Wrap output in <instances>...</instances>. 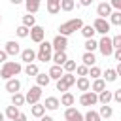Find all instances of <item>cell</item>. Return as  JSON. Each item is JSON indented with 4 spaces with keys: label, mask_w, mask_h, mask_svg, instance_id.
I'll use <instances>...</instances> for the list:
<instances>
[{
    "label": "cell",
    "mask_w": 121,
    "mask_h": 121,
    "mask_svg": "<svg viewBox=\"0 0 121 121\" xmlns=\"http://www.w3.org/2000/svg\"><path fill=\"white\" fill-rule=\"evenodd\" d=\"M21 70H23V66H21L19 62H15V60H8V62H4V66H2V70H0V78H4V79L8 81V79L15 78Z\"/></svg>",
    "instance_id": "6da1fadb"
},
{
    "label": "cell",
    "mask_w": 121,
    "mask_h": 121,
    "mask_svg": "<svg viewBox=\"0 0 121 121\" xmlns=\"http://www.w3.org/2000/svg\"><path fill=\"white\" fill-rule=\"evenodd\" d=\"M81 26H83V21H81L79 17H76V19H70V21L62 23V25L59 26V30H60V34H62V36H70L72 32L81 30Z\"/></svg>",
    "instance_id": "7a4b0ae2"
},
{
    "label": "cell",
    "mask_w": 121,
    "mask_h": 121,
    "mask_svg": "<svg viewBox=\"0 0 121 121\" xmlns=\"http://www.w3.org/2000/svg\"><path fill=\"white\" fill-rule=\"evenodd\" d=\"M51 51H53V43H49V42H42V43H40V49H38V53H36L38 60H42V62L53 60Z\"/></svg>",
    "instance_id": "3957f363"
},
{
    "label": "cell",
    "mask_w": 121,
    "mask_h": 121,
    "mask_svg": "<svg viewBox=\"0 0 121 121\" xmlns=\"http://www.w3.org/2000/svg\"><path fill=\"white\" fill-rule=\"evenodd\" d=\"M74 83H76V76H74V74H70V72H66V74L57 81V91L66 93V91H68V87H72Z\"/></svg>",
    "instance_id": "277c9868"
},
{
    "label": "cell",
    "mask_w": 121,
    "mask_h": 121,
    "mask_svg": "<svg viewBox=\"0 0 121 121\" xmlns=\"http://www.w3.org/2000/svg\"><path fill=\"white\" fill-rule=\"evenodd\" d=\"M98 49H100V53L104 55V57H110V55H113V43H112V38H108V36H102L100 38V42H98Z\"/></svg>",
    "instance_id": "5b68a950"
},
{
    "label": "cell",
    "mask_w": 121,
    "mask_h": 121,
    "mask_svg": "<svg viewBox=\"0 0 121 121\" xmlns=\"http://www.w3.org/2000/svg\"><path fill=\"white\" fill-rule=\"evenodd\" d=\"M51 43H53L55 53H62V51H66V47H68V38H66V36H62V34H57V36H55V40H53Z\"/></svg>",
    "instance_id": "8992f818"
},
{
    "label": "cell",
    "mask_w": 121,
    "mask_h": 121,
    "mask_svg": "<svg viewBox=\"0 0 121 121\" xmlns=\"http://www.w3.org/2000/svg\"><path fill=\"white\" fill-rule=\"evenodd\" d=\"M40 96H42V87H40V85L30 87V89H28V93L25 95V98H26V102H28V104H38Z\"/></svg>",
    "instance_id": "52a82bcc"
},
{
    "label": "cell",
    "mask_w": 121,
    "mask_h": 121,
    "mask_svg": "<svg viewBox=\"0 0 121 121\" xmlns=\"http://www.w3.org/2000/svg\"><path fill=\"white\" fill-rule=\"evenodd\" d=\"M93 26H95V30L96 32H100L102 36H106L108 32H110V21H106V19H102V17H96L95 19V23H93Z\"/></svg>",
    "instance_id": "ba28073f"
},
{
    "label": "cell",
    "mask_w": 121,
    "mask_h": 121,
    "mask_svg": "<svg viewBox=\"0 0 121 121\" xmlns=\"http://www.w3.org/2000/svg\"><path fill=\"white\" fill-rule=\"evenodd\" d=\"M79 102H81V106H95L98 102V95L93 93V91H87L79 96Z\"/></svg>",
    "instance_id": "9c48e42d"
},
{
    "label": "cell",
    "mask_w": 121,
    "mask_h": 121,
    "mask_svg": "<svg viewBox=\"0 0 121 121\" xmlns=\"http://www.w3.org/2000/svg\"><path fill=\"white\" fill-rule=\"evenodd\" d=\"M43 36H45V30L42 28V26H32L30 28V40L32 42H36V43H42L43 42Z\"/></svg>",
    "instance_id": "30bf717a"
},
{
    "label": "cell",
    "mask_w": 121,
    "mask_h": 121,
    "mask_svg": "<svg viewBox=\"0 0 121 121\" xmlns=\"http://www.w3.org/2000/svg\"><path fill=\"white\" fill-rule=\"evenodd\" d=\"M64 119H66V121H85V115H81L76 108H66Z\"/></svg>",
    "instance_id": "8fae6325"
},
{
    "label": "cell",
    "mask_w": 121,
    "mask_h": 121,
    "mask_svg": "<svg viewBox=\"0 0 121 121\" xmlns=\"http://www.w3.org/2000/svg\"><path fill=\"white\" fill-rule=\"evenodd\" d=\"M96 13H98V17L106 19L108 15H112V6H110L108 2H100V4L96 6Z\"/></svg>",
    "instance_id": "7c38bea8"
},
{
    "label": "cell",
    "mask_w": 121,
    "mask_h": 121,
    "mask_svg": "<svg viewBox=\"0 0 121 121\" xmlns=\"http://www.w3.org/2000/svg\"><path fill=\"white\" fill-rule=\"evenodd\" d=\"M19 89H21V81H19L17 78H11V79H8V81H6V91H9L11 95L19 93Z\"/></svg>",
    "instance_id": "4fadbf2b"
},
{
    "label": "cell",
    "mask_w": 121,
    "mask_h": 121,
    "mask_svg": "<svg viewBox=\"0 0 121 121\" xmlns=\"http://www.w3.org/2000/svg\"><path fill=\"white\" fill-rule=\"evenodd\" d=\"M47 74H49V78H51V79H57V81H59V79L64 76V68H62V66L53 64V66L49 68V72H47Z\"/></svg>",
    "instance_id": "5bb4252c"
},
{
    "label": "cell",
    "mask_w": 121,
    "mask_h": 121,
    "mask_svg": "<svg viewBox=\"0 0 121 121\" xmlns=\"http://www.w3.org/2000/svg\"><path fill=\"white\" fill-rule=\"evenodd\" d=\"M4 51H6L8 55H13V57H15V55H19V53H21V47H19V43H17V42L9 40V42L6 43V49H4Z\"/></svg>",
    "instance_id": "9a60e30c"
},
{
    "label": "cell",
    "mask_w": 121,
    "mask_h": 121,
    "mask_svg": "<svg viewBox=\"0 0 121 121\" xmlns=\"http://www.w3.org/2000/svg\"><path fill=\"white\" fill-rule=\"evenodd\" d=\"M34 59H36V53H34V51H32L30 47H28V49H23V51H21V60H25L26 64H32V60H34Z\"/></svg>",
    "instance_id": "2e32d148"
},
{
    "label": "cell",
    "mask_w": 121,
    "mask_h": 121,
    "mask_svg": "<svg viewBox=\"0 0 121 121\" xmlns=\"http://www.w3.org/2000/svg\"><path fill=\"white\" fill-rule=\"evenodd\" d=\"M40 4H42V0H25V8L28 13H36L40 9Z\"/></svg>",
    "instance_id": "e0dca14e"
},
{
    "label": "cell",
    "mask_w": 121,
    "mask_h": 121,
    "mask_svg": "<svg viewBox=\"0 0 121 121\" xmlns=\"http://www.w3.org/2000/svg\"><path fill=\"white\" fill-rule=\"evenodd\" d=\"M45 4H47V11L51 15H55V13L60 11V0H45Z\"/></svg>",
    "instance_id": "ac0fdd59"
},
{
    "label": "cell",
    "mask_w": 121,
    "mask_h": 121,
    "mask_svg": "<svg viewBox=\"0 0 121 121\" xmlns=\"http://www.w3.org/2000/svg\"><path fill=\"white\" fill-rule=\"evenodd\" d=\"M43 106H45V110H57V108L60 106V100H59L57 96H47Z\"/></svg>",
    "instance_id": "d6986e66"
},
{
    "label": "cell",
    "mask_w": 121,
    "mask_h": 121,
    "mask_svg": "<svg viewBox=\"0 0 121 121\" xmlns=\"http://www.w3.org/2000/svg\"><path fill=\"white\" fill-rule=\"evenodd\" d=\"M81 60H83V64H85V66H89V68H93V66H95V62H96V59H95V55H93L91 51H85V53H83V57H81Z\"/></svg>",
    "instance_id": "ffe728a7"
},
{
    "label": "cell",
    "mask_w": 121,
    "mask_h": 121,
    "mask_svg": "<svg viewBox=\"0 0 121 121\" xmlns=\"http://www.w3.org/2000/svg\"><path fill=\"white\" fill-rule=\"evenodd\" d=\"M30 113L34 115V117H43V113H45V106L43 104H32V108H30Z\"/></svg>",
    "instance_id": "44dd1931"
},
{
    "label": "cell",
    "mask_w": 121,
    "mask_h": 121,
    "mask_svg": "<svg viewBox=\"0 0 121 121\" xmlns=\"http://www.w3.org/2000/svg\"><path fill=\"white\" fill-rule=\"evenodd\" d=\"M81 34L85 36V40H91V38L96 34V30H95L93 25H83V26H81Z\"/></svg>",
    "instance_id": "7402d4cb"
},
{
    "label": "cell",
    "mask_w": 121,
    "mask_h": 121,
    "mask_svg": "<svg viewBox=\"0 0 121 121\" xmlns=\"http://www.w3.org/2000/svg\"><path fill=\"white\" fill-rule=\"evenodd\" d=\"M76 85H78V89L83 91V93H87V91L91 89V83H89L87 78H78V79H76Z\"/></svg>",
    "instance_id": "603a6c76"
},
{
    "label": "cell",
    "mask_w": 121,
    "mask_h": 121,
    "mask_svg": "<svg viewBox=\"0 0 121 121\" xmlns=\"http://www.w3.org/2000/svg\"><path fill=\"white\" fill-rule=\"evenodd\" d=\"M104 89H106V81H104V79H100V78H98V79H95V81H93V87H91V91H93V93H96V95H98V93H102Z\"/></svg>",
    "instance_id": "cb8c5ba5"
},
{
    "label": "cell",
    "mask_w": 121,
    "mask_h": 121,
    "mask_svg": "<svg viewBox=\"0 0 121 121\" xmlns=\"http://www.w3.org/2000/svg\"><path fill=\"white\" fill-rule=\"evenodd\" d=\"M19 113H21V112H19V108H17V106H13V104L6 108V117H8L9 121H15V117H17Z\"/></svg>",
    "instance_id": "d4e9b609"
},
{
    "label": "cell",
    "mask_w": 121,
    "mask_h": 121,
    "mask_svg": "<svg viewBox=\"0 0 121 121\" xmlns=\"http://www.w3.org/2000/svg\"><path fill=\"white\" fill-rule=\"evenodd\" d=\"M68 60V57H66V51H62V53H55L53 55V62L57 64V66H64V62Z\"/></svg>",
    "instance_id": "484cf974"
},
{
    "label": "cell",
    "mask_w": 121,
    "mask_h": 121,
    "mask_svg": "<svg viewBox=\"0 0 121 121\" xmlns=\"http://www.w3.org/2000/svg\"><path fill=\"white\" fill-rule=\"evenodd\" d=\"M112 98H113V93H112V91H106V89H104L102 93H98V102H100V104H108Z\"/></svg>",
    "instance_id": "4316f807"
},
{
    "label": "cell",
    "mask_w": 121,
    "mask_h": 121,
    "mask_svg": "<svg viewBox=\"0 0 121 121\" xmlns=\"http://www.w3.org/2000/svg\"><path fill=\"white\" fill-rule=\"evenodd\" d=\"M25 102H26L25 95H21V93H15V95H11V104H13V106H17V108H19V106H23Z\"/></svg>",
    "instance_id": "83f0119b"
},
{
    "label": "cell",
    "mask_w": 121,
    "mask_h": 121,
    "mask_svg": "<svg viewBox=\"0 0 121 121\" xmlns=\"http://www.w3.org/2000/svg\"><path fill=\"white\" fill-rule=\"evenodd\" d=\"M60 104H62V106H72V104H74V95L66 91V93L60 96Z\"/></svg>",
    "instance_id": "f1b7e54d"
},
{
    "label": "cell",
    "mask_w": 121,
    "mask_h": 121,
    "mask_svg": "<svg viewBox=\"0 0 121 121\" xmlns=\"http://www.w3.org/2000/svg\"><path fill=\"white\" fill-rule=\"evenodd\" d=\"M15 34H17L19 38H26V36H30V28L25 26V25H21V26L15 28Z\"/></svg>",
    "instance_id": "f546056e"
},
{
    "label": "cell",
    "mask_w": 121,
    "mask_h": 121,
    "mask_svg": "<svg viewBox=\"0 0 121 121\" xmlns=\"http://www.w3.org/2000/svg\"><path fill=\"white\" fill-rule=\"evenodd\" d=\"M25 74H26V76H34V78H36V76L40 74V70H38V66L32 62V64H26V66H25Z\"/></svg>",
    "instance_id": "4dcf8cb0"
},
{
    "label": "cell",
    "mask_w": 121,
    "mask_h": 121,
    "mask_svg": "<svg viewBox=\"0 0 121 121\" xmlns=\"http://www.w3.org/2000/svg\"><path fill=\"white\" fill-rule=\"evenodd\" d=\"M110 25L121 26V11H112V15H110Z\"/></svg>",
    "instance_id": "1f68e13d"
},
{
    "label": "cell",
    "mask_w": 121,
    "mask_h": 121,
    "mask_svg": "<svg viewBox=\"0 0 121 121\" xmlns=\"http://www.w3.org/2000/svg\"><path fill=\"white\" fill-rule=\"evenodd\" d=\"M23 25H25V26H28V28L36 26V19H34V15H32V13L25 15V17H23Z\"/></svg>",
    "instance_id": "d6a6232c"
},
{
    "label": "cell",
    "mask_w": 121,
    "mask_h": 121,
    "mask_svg": "<svg viewBox=\"0 0 121 121\" xmlns=\"http://www.w3.org/2000/svg\"><path fill=\"white\" fill-rule=\"evenodd\" d=\"M115 79H117V72L113 68H108L104 72V81H115Z\"/></svg>",
    "instance_id": "836d02e7"
},
{
    "label": "cell",
    "mask_w": 121,
    "mask_h": 121,
    "mask_svg": "<svg viewBox=\"0 0 121 121\" xmlns=\"http://www.w3.org/2000/svg\"><path fill=\"white\" fill-rule=\"evenodd\" d=\"M36 81H38L40 87H43V85H47V83L51 81V78H49V74H38V76H36Z\"/></svg>",
    "instance_id": "e575fe53"
},
{
    "label": "cell",
    "mask_w": 121,
    "mask_h": 121,
    "mask_svg": "<svg viewBox=\"0 0 121 121\" xmlns=\"http://www.w3.org/2000/svg\"><path fill=\"white\" fill-rule=\"evenodd\" d=\"M100 117H112V113H113V110H112V106H108V104H102L100 106Z\"/></svg>",
    "instance_id": "d590c367"
},
{
    "label": "cell",
    "mask_w": 121,
    "mask_h": 121,
    "mask_svg": "<svg viewBox=\"0 0 121 121\" xmlns=\"http://www.w3.org/2000/svg\"><path fill=\"white\" fill-rule=\"evenodd\" d=\"M74 6H76L74 0H60V9H62V11H72Z\"/></svg>",
    "instance_id": "8d00e7d4"
},
{
    "label": "cell",
    "mask_w": 121,
    "mask_h": 121,
    "mask_svg": "<svg viewBox=\"0 0 121 121\" xmlns=\"http://www.w3.org/2000/svg\"><path fill=\"white\" fill-rule=\"evenodd\" d=\"M102 117H100V113H96V112H93V110H89L87 113H85V121H100Z\"/></svg>",
    "instance_id": "74e56055"
},
{
    "label": "cell",
    "mask_w": 121,
    "mask_h": 121,
    "mask_svg": "<svg viewBox=\"0 0 121 121\" xmlns=\"http://www.w3.org/2000/svg\"><path fill=\"white\" fill-rule=\"evenodd\" d=\"M76 72H78V76H79V78H87V76H89V66L79 64V66L76 68Z\"/></svg>",
    "instance_id": "f35d334b"
},
{
    "label": "cell",
    "mask_w": 121,
    "mask_h": 121,
    "mask_svg": "<svg viewBox=\"0 0 121 121\" xmlns=\"http://www.w3.org/2000/svg\"><path fill=\"white\" fill-rule=\"evenodd\" d=\"M96 47H98V42H95L93 38H91V40H85V49H87V51H91V53H93Z\"/></svg>",
    "instance_id": "ab89813d"
},
{
    "label": "cell",
    "mask_w": 121,
    "mask_h": 121,
    "mask_svg": "<svg viewBox=\"0 0 121 121\" xmlns=\"http://www.w3.org/2000/svg\"><path fill=\"white\" fill-rule=\"evenodd\" d=\"M62 68H64V70H66V72H70V74H72V72H74V70H76V68H78V66H76V62H74V60H66V62H64V66H62Z\"/></svg>",
    "instance_id": "60d3db41"
},
{
    "label": "cell",
    "mask_w": 121,
    "mask_h": 121,
    "mask_svg": "<svg viewBox=\"0 0 121 121\" xmlns=\"http://www.w3.org/2000/svg\"><path fill=\"white\" fill-rule=\"evenodd\" d=\"M100 74H102V72H100V68H98V66H93V68H89V76H91V78L98 79V78H100Z\"/></svg>",
    "instance_id": "b9f144b4"
},
{
    "label": "cell",
    "mask_w": 121,
    "mask_h": 121,
    "mask_svg": "<svg viewBox=\"0 0 121 121\" xmlns=\"http://www.w3.org/2000/svg\"><path fill=\"white\" fill-rule=\"evenodd\" d=\"M112 43H113V49H121V34L113 36L112 38Z\"/></svg>",
    "instance_id": "7bdbcfd3"
},
{
    "label": "cell",
    "mask_w": 121,
    "mask_h": 121,
    "mask_svg": "<svg viewBox=\"0 0 121 121\" xmlns=\"http://www.w3.org/2000/svg\"><path fill=\"white\" fill-rule=\"evenodd\" d=\"M110 6L115 8L117 11H121V0H110Z\"/></svg>",
    "instance_id": "ee69618b"
},
{
    "label": "cell",
    "mask_w": 121,
    "mask_h": 121,
    "mask_svg": "<svg viewBox=\"0 0 121 121\" xmlns=\"http://www.w3.org/2000/svg\"><path fill=\"white\" fill-rule=\"evenodd\" d=\"M113 100H115V102H121V89H117V91L113 93Z\"/></svg>",
    "instance_id": "f6af8a7d"
},
{
    "label": "cell",
    "mask_w": 121,
    "mask_h": 121,
    "mask_svg": "<svg viewBox=\"0 0 121 121\" xmlns=\"http://www.w3.org/2000/svg\"><path fill=\"white\" fill-rule=\"evenodd\" d=\"M113 57H115L117 62H121V49H115V51H113Z\"/></svg>",
    "instance_id": "bcb514c9"
},
{
    "label": "cell",
    "mask_w": 121,
    "mask_h": 121,
    "mask_svg": "<svg viewBox=\"0 0 121 121\" xmlns=\"http://www.w3.org/2000/svg\"><path fill=\"white\" fill-rule=\"evenodd\" d=\"M6 59H8V53L6 51H0V62H8Z\"/></svg>",
    "instance_id": "7dc6e473"
},
{
    "label": "cell",
    "mask_w": 121,
    "mask_h": 121,
    "mask_svg": "<svg viewBox=\"0 0 121 121\" xmlns=\"http://www.w3.org/2000/svg\"><path fill=\"white\" fill-rule=\"evenodd\" d=\"M15 121H26V115H25V113H19V115L15 117Z\"/></svg>",
    "instance_id": "c3c4849f"
},
{
    "label": "cell",
    "mask_w": 121,
    "mask_h": 121,
    "mask_svg": "<svg viewBox=\"0 0 121 121\" xmlns=\"http://www.w3.org/2000/svg\"><path fill=\"white\" fill-rule=\"evenodd\" d=\"M93 0H79V6H91Z\"/></svg>",
    "instance_id": "681fc988"
},
{
    "label": "cell",
    "mask_w": 121,
    "mask_h": 121,
    "mask_svg": "<svg viewBox=\"0 0 121 121\" xmlns=\"http://www.w3.org/2000/svg\"><path fill=\"white\" fill-rule=\"evenodd\" d=\"M40 121H53V117H49V115H43V117H40Z\"/></svg>",
    "instance_id": "f907efd6"
},
{
    "label": "cell",
    "mask_w": 121,
    "mask_h": 121,
    "mask_svg": "<svg viewBox=\"0 0 121 121\" xmlns=\"http://www.w3.org/2000/svg\"><path fill=\"white\" fill-rule=\"evenodd\" d=\"M115 72H117V76H121V62H117V68H115Z\"/></svg>",
    "instance_id": "816d5d0a"
},
{
    "label": "cell",
    "mask_w": 121,
    "mask_h": 121,
    "mask_svg": "<svg viewBox=\"0 0 121 121\" xmlns=\"http://www.w3.org/2000/svg\"><path fill=\"white\" fill-rule=\"evenodd\" d=\"M9 2H11V4H13V6H19V4H21V2H23V0H9Z\"/></svg>",
    "instance_id": "f5cc1de1"
},
{
    "label": "cell",
    "mask_w": 121,
    "mask_h": 121,
    "mask_svg": "<svg viewBox=\"0 0 121 121\" xmlns=\"http://www.w3.org/2000/svg\"><path fill=\"white\" fill-rule=\"evenodd\" d=\"M0 121H6V115H4L2 112H0Z\"/></svg>",
    "instance_id": "db71d44e"
},
{
    "label": "cell",
    "mask_w": 121,
    "mask_h": 121,
    "mask_svg": "<svg viewBox=\"0 0 121 121\" xmlns=\"http://www.w3.org/2000/svg\"><path fill=\"white\" fill-rule=\"evenodd\" d=\"M0 23H2V15H0Z\"/></svg>",
    "instance_id": "11a10c76"
}]
</instances>
